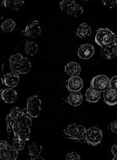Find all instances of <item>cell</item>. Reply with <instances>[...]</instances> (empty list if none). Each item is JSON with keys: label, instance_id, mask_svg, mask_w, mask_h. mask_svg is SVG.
<instances>
[{"label": "cell", "instance_id": "obj_1", "mask_svg": "<svg viewBox=\"0 0 117 160\" xmlns=\"http://www.w3.org/2000/svg\"><path fill=\"white\" fill-rule=\"evenodd\" d=\"M10 68L12 72L19 74L28 73L32 67L30 62L27 58H25L20 54L12 55L9 58Z\"/></svg>", "mask_w": 117, "mask_h": 160}, {"label": "cell", "instance_id": "obj_2", "mask_svg": "<svg viewBox=\"0 0 117 160\" xmlns=\"http://www.w3.org/2000/svg\"><path fill=\"white\" fill-rule=\"evenodd\" d=\"M6 122L8 129L12 130L14 133L20 136L26 141L29 140L31 134L30 127L27 126L21 122L14 121L9 115H8L6 118Z\"/></svg>", "mask_w": 117, "mask_h": 160}, {"label": "cell", "instance_id": "obj_3", "mask_svg": "<svg viewBox=\"0 0 117 160\" xmlns=\"http://www.w3.org/2000/svg\"><path fill=\"white\" fill-rule=\"evenodd\" d=\"M64 132L70 139L75 140H83L86 138V129L82 125H79L77 123H73L69 124L66 127V128L64 129Z\"/></svg>", "mask_w": 117, "mask_h": 160}, {"label": "cell", "instance_id": "obj_4", "mask_svg": "<svg viewBox=\"0 0 117 160\" xmlns=\"http://www.w3.org/2000/svg\"><path fill=\"white\" fill-rule=\"evenodd\" d=\"M117 35L108 28H99L95 37V42L103 47L114 42Z\"/></svg>", "mask_w": 117, "mask_h": 160}, {"label": "cell", "instance_id": "obj_5", "mask_svg": "<svg viewBox=\"0 0 117 160\" xmlns=\"http://www.w3.org/2000/svg\"><path fill=\"white\" fill-rule=\"evenodd\" d=\"M0 158L3 160H16L19 157L18 150L13 146L9 145L7 142L1 140L0 142Z\"/></svg>", "mask_w": 117, "mask_h": 160}, {"label": "cell", "instance_id": "obj_6", "mask_svg": "<svg viewBox=\"0 0 117 160\" xmlns=\"http://www.w3.org/2000/svg\"><path fill=\"white\" fill-rule=\"evenodd\" d=\"M9 115L14 121L21 122L27 126L30 127L32 124L31 117L27 113V112H25L19 107L13 108Z\"/></svg>", "mask_w": 117, "mask_h": 160}, {"label": "cell", "instance_id": "obj_7", "mask_svg": "<svg viewBox=\"0 0 117 160\" xmlns=\"http://www.w3.org/2000/svg\"><path fill=\"white\" fill-rule=\"evenodd\" d=\"M41 100L37 96H32L27 100V112L33 118H37L41 112Z\"/></svg>", "mask_w": 117, "mask_h": 160}, {"label": "cell", "instance_id": "obj_8", "mask_svg": "<svg viewBox=\"0 0 117 160\" xmlns=\"http://www.w3.org/2000/svg\"><path fill=\"white\" fill-rule=\"evenodd\" d=\"M102 134L100 129L97 127H91L86 129L85 139L89 144L96 146L101 142Z\"/></svg>", "mask_w": 117, "mask_h": 160}, {"label": "cell", "instance_id": "obj_9", "mask_svg": "<svg viewBox=\"0 0 117 160\" xmlns=\"http://www.w3.org/2000/svg\"><path fill=\"white\" fill-rule=\"evenodd\" d=\"M91 87L100 92H104L110 87V80L105 75H98L90 81Z\"/></svg>", "mask_w": 117, "mask_h": 160}, {"label": "cell", "instance_id": "obj_10", "mask_svg": "<svg viewBox=\"0 0 117 160\" xmlns=\"http://www.w3.org/2000/svg\"><path fill=\"white\" fill-rule=\"evenodd\" d=\"M41 33V28L38 21L33 20L30 24L26 26L24 30V34L31 38H37Z\"/></svg>", "mask_w": 117, "mask_h": 160}, {"label": "cell", "instance_id": "obj_11", "mask_svg": "<svg viewBox=\"0 0 117 160\" xmlns=\"http://www.w3.org/2000/svg\"><path fill=\"white\" fill-rule=\"evenodd\" d=\"M94 53V47L90 44L81 45L78 51V57L84 60L90 59Z\"/></svg>", "mask_w": 117, "mask_h": 160}, {"label": "cell", "instance_id": "obj_12", "mask_svg": "<svg viewBox=\"0 0 117 160\" xmlns=\"http://www.w3.org/2000/svg\"><path fill=\"white\" fill-rule=\"evenodd\" d=\"M104 99L105 102L110 106L117 104V91L112 87H109L104 92Z\"/></svg>", "mask_w": 117, "mask_h": 160}, {"label": "cell", "instance_id": "obj_13", "mask_svg": "<svg viewBox=\"0 0 117 160\" xmlns=\"http://www.w3.org/2000/svg\"><path fill=\"white\" fill-rule=\"evenodd\" d=\"M1 97L4 102L13 103L17 99L18 92L12 88L3 89L1 92Z\"/></svg>", "mask_w": 117, "mask_h": 160}, {"label": "cell", "instance_id": "obj_14", "mask_svg": "<svg viewBox=\"0 0 117 160\" xmlns=\"http://www.w3.org/2000/svg\"><path fill=\"white\" fill-rule=\"evenodd\" d=\"M83 87V80L78 77H71L68 80L67 88L69 91L79 92Z\"/></svg>", "mask_w": 117, "mask_h": 160}, {"label": "cell", "instance_id": "obj_15", "mask_svg": "<svg viewBox=\"0 0 117 160\" xmlns=\"http://www.w3.org/2000/svg\"><path fill=\"white\" fill-rule=\"evenodd\" d=\"M28 150L30 160H44L40 157V154L42 152V147L39 143L37 142L31 143L28 145Z\"/></svg>", "mask_w": 117, "mask_h": 160}, {"label": "cell", "instance_id": "obj_16", "mask_svg": "<svg viewBox=\"0 0 117 160\" xmlns=\"http://www.w3.org/2000/svg\"><path fill=\"white\" fill-rule=\"evenodd\" d=\"M101 54L107 59H114L117 54V48L114 42L109 45L102 47Z\"/></svg>", "mask_w": 117, "mask_h": 160}, {"label": "cell", "instance_id": "obj_17", "mask_svg": "<svg viewBox=\"0 0 117 160\" xmlns=\"http://www.w3.org/2000/svg\"><path fill=\"white\" fill-rule=\"evenodd\" d=\"M19 75L17 73L11 72L6 75L4 77V83L6 86L10 88L16 87L19 82Z\"/></svg>", "mask_w": 117, "mask_h": 160}, {"label": "cell", "instance_id": "obj_18", "mask_svg": "<svg viewBox=\"0 0 117 160\" xmlns=\"http://www.w3.org/2000/svg\"><path fill=\"white\" fill-rule=\"evenodd\" d=\"M65 72L71 77H78L81 72V67L77 62H69L65 67Z\"/></svg>", "mask_w": 117, "mask_h": 160}, {"label": "cell", "instance_id": "obj_19", "mask_svg": "<svg viewBox=\"0 0 117 160\" xmlns=\"http://www.w3.org/2000/svg\"><path fill=\"white\" fill-rule=\"evenodd\" d=\"M92 33L91 28L86 23L80 24L77 30V35L81 38H86L91 36Z\"/></svg>", "mask_w": 117, "mask_h": 160}, {"label": "cell", "instance_id": "obj_20", "mask_svg": "<svg viewBox=\"0 0 117 160\" xmlns=\"http://www.w3.org/2000/svg\"><path fill=\"white\" fill-rule=\"evenodd\" d=\"M86 100L90 103H96L100 98V92L95 88L91 87L86 92Z\"/></svg>", "mask_w": 117, "mask_h": 160}, {"label": "cell", "instance_id": "obj_21", "mask_svg": "<svg viewBox=\"0 0 117 160\" xmlns=\"http://www.w3.org/2000/svg\"><path fill=\"white\" fill-rule=\"evenodd\" d=\"M25 2L23 0H5L3 2L4 6L13 11H18L24 5Z\"/></svg>", "mask_w": 117, "mask_h": 160}, {"label": "cell", "instance_id": "obj_22", "mask_svg": "<svg viewBox=\"0 0 117 160\" xmlns=\"http://www.w3.org/2000/svg\"><path fill=\"white\" fill-rule=\"evenodd\" d=\"M83 98L79 92H72L68 97V102L74 107H77L81 104Z\"/></svg>", "mask_w": 117, "mask_h": 160}, {"label": "cell", "instance_id": "obj_23", "mask_svg": "<svg viewBox=\"0 0 117 160\" xmlns=\"http://www.w3.org/2000/svg\"><path fill=\"white\" fill-rule=\"evenodd\" d=\"M38 51V45L35 41L27 42L25 46V52L28 56H35Z\"/></svg>", "mask_w": 117, "mask_h": 160}, {"label": "cell", "instance_id": "obj_24", "mask_svg": "<svg viewBox=\"0 0 117 160\" xmlns=\"http://www.w3.org/2000/svg\"><path fill=\"white\" fill-rule=\"evenodd\" d=\"M25 141L24 139L21 138L17 134L14 133V138L13 139V145L18 150H22L25 146Z\"/></svg>", "mask_w": 117, "mask_h": 160}, {"label": "cell", "instance_id": "obj_25", "mask_svg": "<svg viewBox=\"0 0 117 160\" xmlns=\"http://www.w3.org/2000/svg\"><path fill=\"white\" fill-rule=\"evenodd\" d=\"M16 26V22L11 19L4 20L1 25V29L4 32H11Z\"/></svg>", "mask_w": 117, "mask_h": 160}, {"label": "cell", "instance_id": "obj_26", "mask_svg": "<svg viewBox=\"0 0 117 160\" xmlns=\"http://www.w3.org/2000/svg\"><path fill=\"white\" fill-rule=\"evenodd\" d=\"M75 1L74 0H63L61 1L60 6L62 11L67 12L75 6Z\"/></svg>", "mask_w": 117, "mask_h": 160}, {"label": "cell", "instance_id": "obj_27", "mask_svg": "<svg viewBox=\"0 0 117 160\" xmlns=\"http://www.w3.org/2000/svg\"><path fill=\"white\" fill-rule=\"evenodd\" d=\"M83 12V8L79 4H75V6L69 10L67 13L69 15L73 17H78Z\"/></svg>", "mask_w": 117, "mask_h": 160}, {"label": "cell", "instance_id": "obj_28", "mask_svg": "<svg viewBox=\"0 0 117 160\" xmlns=\"http://www.w3.org/2000/svg\"><path fill=\"white\" fill-rule=\"evenodd\" d=\"M103 4L109 8H113L117 6V0H102Z\"/></svg>", "mask_w": 117, "mask_h": 160}, {"label": "cell", "instance_id": "obj_29", "mask_svg": "<svg viewBox=\"0 0 117 160\" xmlns=\"http://www.w3.org/2000/svg\"><path fill=\"white\" fill-rule=\"evenodd\" d=\"M66 160H80V155L77 152H71L66 155Z\"/></svg>", "mask_w": 117, "mask_h": 160}, {"label": "cell", "instance_id": "obj_30", "mask_svg": "<svg viewBox=\"0 0 117 160\" xmlns=\"http://www.w3.org/2000/svg\"><path fill=\"white\" fill-rule=\"evenodd\" d=\"M110 87L113 88L117 91V76L112 77L110 80Z\"/></svg>", "mask_w": 117, "mask_h": 160}, {"label": "cell", "instance_id": "obj_31", "mask_svg": "<svg viewBox=\"0 0 117 160\" xmlns=\"http://www.w3.org/2000/svg\"><path fill=\"white\" fill-rule=\"evenodd\" d=\"M110 128L113 132L117 134V120H115L110 123Z\"/></svg>", "mask_w": 117, "mask_h": 160}, {"label": "cell", "instance_id": "obj_32", "mask_svg": "<svg viewBox=\"0 0 117 160\" xmlns=\"http://www.w3.org/2000/svg\"><path fill=\"white\" fill-rule=\"evenodd\" d=\"M112 153L114 156L117 155V142L114 144L112 148Z\"/></svg>", "mask_w": 117, "mask_h": 160}, {"label": "cell", "instance_id": "obj_33", "mask_svg": "<svg viewBox=\"0 0 117 160\" xmlns=\"http://www.w3.org/2000/svg\"><path fill=\"white\" fill-rule=\"evenodd\" d=\"M114 44H115V47L117 48V36L116 37V38H115V40H114Z\"/></svg>", "mask_w": 117, "mask_h": 160}, {"label": "cell", "instance_id": "obj_34", "mask_svg": "<svg viewBox=\"0 0 117 160\" xmlns=\"http://www.w3.org/2000/svg\"><path fill=\"white\" fill-rule=\"evenodd\" d=\"M113 160H117V156H115V157H114V158H113Z\"/></svg>", "mask_w": 117, "mask_h": 160}]
</instances>
